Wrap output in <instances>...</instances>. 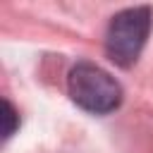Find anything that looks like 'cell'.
I'll list each match as a JSON object with an SVG mask.
<instances>
[{"mask_svg":"<svg viewBox=\"0 0 153 153\" xmlns=\"http://www.w3.org/2000/svg\"><path fill=\"white\" fill-rule=\"evenodd\" d=\"M67 88L72 100L93 115L112 112L122 103V86L93 62H76L69 69Z\"/></svg>","mask_w":153,"mask_h":153,"instance_id":"6da1fadb","label":"cell"},{"mask_svg":"<svg viewBox=\"0 0 153 153\" xmlns=\"http://www.w3.org/2000/svg\"><path fill=\"white\" fill-rule=\"evenodd\" d=\"M153 14L148 7H129L117 12L110 19L108 33H105V53L108 57L120 67H131L151 33Z\"/></svg>","mask_w":153,"mask_h":153,"instance_id":"7a4b0ae2","label":"cell"},{"mask_svg":"<svg viewBox=\"0 0 153 153\" xmlns=\"http://www.w3.org/2000/svg\"><path fill=\"white\" fill-rule=\"evenodd\" d=\"M2 120H5V127H2V136L5 139H10L12 134H14V129H17V122H19V115H17V110H14V105L5 98L2 100Z\"/></svg>","mask_w":153,"mask_h":153,"instance_id":"3957f363","label":"cell"}]
</instances>
